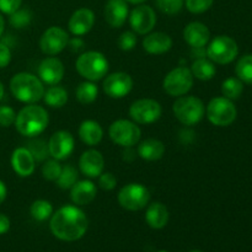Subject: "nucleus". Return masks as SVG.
Segmentation results:
<instances>
[{
	"instance_id": "f257e3e1",
	"label": "nucleus",
	"mask_w": 252,
	"mask_h": 252,
	"mask_svg": "<svg viewBox=\"0 0 252 252\" xmlns=\"http://www.w3.org/2000/svg\"><path fill=\"white\" fill-rule=\"evenodd\" d=\"M86 214L76 206H64L52 214L49 228L52 234L62 241L80 240L88 231Z\"/></svg>"
},
{
	"instance_id": "f03ea898",
	"label": "nucleus",
	"mask_w": 252,
	"mask_h": 252,
	"mask_svg": "<svg viewBox=\"0 0 252 252\" xmlns=\"http://www.w3.org/2000/svg\"><path fill=\"white\" fill-rule=\"evenodd\" d=\"M49 123L48 112L42 106L30 103L16 115L15 127L24 137L33 138L44 132Z\"/></svg>"
},
{
	"instance_id": "7ed1b4c3",
	"label": "nucleus",
	"mask_w": 252,
	"mask_h": 252,
	"mask_svg": "<svg viewBox=\"0 0 252 252\" xmlns=\"http://www.w3.org/2000/svg\"><path fill=\"white\" fill-rule=\"evenodd\" d=\"M10 91L21 102L34 103L43 98L46 90L38 76L31 73H19L10 80Z\"/></svg>"
},
{
	"instance_id": "20e7f679",
	"label": "nucleus",
	"mask_w": 252,
	"mask_h": 252,
	"mask_svg": "<svg viewBox=\"0 0 252 252\" xmlns=\"http://www.w3.org/2000/svg\"><path fill=\"white\" fill-rule=\"evenodd\" d=\"M76 70L89 81H98L108 73V61L101 52L89 51L80 54L76 59Z\"/></svg>"
},
{
	"instance_id": "39448f33",
	"label": "nucleus",
	"mask_w": 252,
	"mask_h": 252,
	"mask_svg": "<svg viewBox=\"0 0 252 252\" xmlns=\"http://www.w3.org/2000/svg\"><path fill=\"white\" fill-rule=\"evenodd\" d=\"M175 117L184 126H194L201 122L206 113L203 101L197 96H180L172 105Z\"/></svg>"
},
{
	"instance_id": "423d86ee",
	"label": "nucleus",
	"mask_w": 252,
	"mask_h": 252,
	"mask_svg": "<svg viewBox=\"0 0 252 252\" xmlns=\"http://www.w3.org/2000/svg\"><path fill=\"white\" fill-rule=\"evenodd\" d=\"M206 115L212 125L226 127L236 120L238 111L233 101L223 96V97H214L209 101L206 108Z\"/></svg>"
},
{
	"instance_id": "0eeeda50",
	"label": "nucleus",
	"mask_w": 252,
	"mask_h": 252,
	"mask_svg": "<svg viewBox=\"0 0 252 252\" xmlns=\"http://www.w3.org/2000/svg\"><path fill=\"white\" fill-rule=\"evenodd\" d=\"M117 199L120 206L126 211L137 212L148 206L150 192L142 184H128L120 189Z\"/></svg>"
},
{
	"instance_id": "6e6552de",
	"label": "nucleus",
	"mask_w": 252,
	"mask_h": 252,
	"mask_svg": "<svg viewBox=\"0 0 252 252\" xmlns=\"http://www.w3.org/2000/svg\"><path fill=\"white\" fill-rule=\"evenodd\" d=\"M108 135L115 144L123 148H132L139 143L142 130L133 121L117 120L108 128Z\"/></svg>"
},
{
	"instance_id": "1a4fd4ad",
	"label": "nucleus",
	"mask_w": 252,
	"mask_h": 252,
	"mask_svg": "<svg viewBox=\"0 0 252 252\" xmlns=\"http://www.w3.org/2000/svg\"><path fill=\"white\" fill-rule=\"evenodd\" d=\"M193 75L189 68L186 66H177L172 69L162 81V88L167 95L172 97H180L189 93L193 86Z\"/></svg>"
},
{
	"instance_id": "9d476101",
	"label": "nucleus",
	"mask_w": 252,
	"mask_h": 252,
	"mask_svg": "<svg viewBox=\"0 0 252 252\" xmlns=\"http://www.w3.org/2000/svg\"><path fill=\"white\" fill-rule=\"evenodd\" d=\"M207 57L209 61L217 64H229L236 58L239 48L236 42L229 36H217L209 43L207 48Z\"/></svg>"
},
{
	"instance_id": "9b49d317",
	"label": "nucleus",
	"mask_w": 252,
	"mask_h": 252,
	"mask_svg": "<svg viewBox=\"0 0 252 252\" xmlns=\"http://www.w3.org/2000/svg\"><path fill=\"white\" fill-rule=\"evenodd\" d=\"M162 108L153 98H139L129 107V116L137 125H152L161 117Z\"/></svg>"
},
{
	"instance_id": "f8f14e48",
	"label": "nucleus",
	"mask_w": 252,
	"mask_h": 252,
	"mask_svg": "<svg viewBox=\"0 0 252 252\" xmlns=\"http://www.w3.org/2000/svg\"><path fill=\"white\" fill-rule=\"evenodd\" d=\"M69 42V34L59 26H52L42 33L39 48L47 56H57L65 49Z\"/></svg>"
},
{
	"instance_id": "ddd939ff",
	"label": "nucleus",
	"mask_w": 252,
	"mask_h": 252,
	"mask_svg": "<svg viewBox=\"0 0 252 252\" xmlns=\"http://www.w3.org/2000/svg\"><path fill=\"white\" fill-rule=\"evenodd\" d=\"M129 24L135 33L148 34L157 25V14L149 5L140 4L130 11Z\"/></svg>"
},
{
	"instance_id": "4468645a",
	"label": "nucleus",
	"mask_w": 252,
	"mask_h": 252,
	"mask_svg": "<svg viewBox=\"0 0 252 252\" xmlns=\"http://www.w3.org/2000/svg\"><path fill=\"white\" fill-rule=\"evenodd\" d=\"M133 79L129 74L118 71L106 76L103 80V91L111 98H123L132 91Z\"/></svg>"
},
{
	"instance_id": "2eb2a0df",
	"label": "nucleus",
	"mask_w": 252,
	"mask_h": 252,
	"mask_svg": "<svg viewBox=\"0 0 252 252\" xmlns=\"http://www.w3.org/2000/svg\"><path fill=\"white\" fill-rule=\"evenodd\" d=\"M74 137L68 130H58L49 138L48 152L53 159L64 160L71 155L74 150Z\"/></svg>"
},
{
	"instance_id": "dca6fc26",
	"label": "nucleus",
	"mask_w": 252,
	"mask_h": 252,
	"mask_svg": "<svg viewBox=\"0 0 252 252\" xmlns=\"http://www.w3.org/2000/svg\"><path fill=\"white\" fill-rule=\"evenodd\" d=\"M64 73L63 63L56 57H47L38 65V78L47 85H58L63 80Z\"/></svg>"
},
{
	"instance_id": "f3484780",
	"label": "nucleus",
	"mask_w": 252,
	"mask_h": 252,
	"mask_svg": "<svg viewBox=\"0 0 252 252\" xmlns=\"http://www.w3.org/2000/svg\"><path fill=\"white\" fill-rule=\"evenodd\" d=\"M79 167L83 175L90 179L100 176L105 169V159L98 150L90 149L83 153L79 160Z\"/></svg>"
},
{
	"instance_id": "a211bd4d",
	"label": "nucleus",
	"mask_w": 252,
	"mask_h": 252,
	"mask_svg": "<svg viewBox=\"0 0 252 252\" xmlns=\"http://www.w3.org/2000/svg\"><path fill=\"white\" fill-rule=\"evenodd\" d=\"M94 25H95V14L88 7H81L74 11L68 22L69 31L74 36H84L91 31Z\"/></svg>"
},
{
	"instance_id": "6ab92c4d",
	"label": "nucleus",
	"mask_w": 252,
	"mask_h": 252,
	"mask_svg": "<svg viewBox=\"0 0 252 252\" xmlns=\"http://www.w3.org/2000/svg\"><path fill=\"white\" fill-rule=\"evenodd\" d=\"M129 15V9L126 0H108L105 5L103 16L112 29H120L126 24Z\"/></svg>"
},
{
	"instance_id": "aec40b11",
	"label": "nucleus",
	"mask_w": 252,
	"mask_h": 252,
	"mask_svg": "<svg viewBox=\"0 0 252 252\" xmlns=\"http://www.w3.org/2000/svg\"><path fill=\"white\" fill-rule=\"evenodd\" d=\"M11 166L20 177H29L36 169V160L27 148H17L11 155Z\"/></svg>"
},
{
	"instance_id": "412c9836",
	"label": "nucleus",
	"mask_w": 252,
	"mask_h": 252,
	"mask_svg": "<svg viewBox=\"0 0 252 252\" xmlns=\"http://www.w3.org/2000/svg\"><path fill=\"white\" fill-rule=\"evenodd\" d=\"M184 39L192 48H203L211 39V31L202 22H189L184 30Z\"/></svg>"
},
{
	"instance_id": "4be33fe9",
	"label": "nucleus",
	"mask_w": 252,
	"mask_h": 252,
	"mask_svg": "<svg viewBox=\"0 0 252 252\" xmlns=\"http://www.w3.org/2000/svg\"><path fill=\"white\" fill-rule=\"evenodd\" d=\"M97 189L90 180L78 181L70 189V199L76 206H86L96 198Z\"/></svg>"
},
{
	"instance_id": "5701e85b",
	"label": "nucleus",
	"mask_w": 252,
	"mask_h": 252,
	"mask_svg": "<svg viewBox=\"0 0 252 252\" xmlns=\"http://www.w3.org/2000/svg\"><path fill=\"white\" fill-rule=\"evenodd\" d=\"M172 47V38L164 32L148 33L143 39V48L149 54H164Z\"/></svg>"
},
{
	"instance_id": "b1692460",
	"label": "nucleus",
	"mask_w": 252,
	"mask_h": 252,
	"mask_svg": "<svg viewBox=\"0 0 252 252\" xmlns=\"http://www.w3.org/2000/svg\"><path fill=\"white\" fill-rule=\"evenodd\" d=\"M170 214L166 206L161 202H154L148 207L145 212V220L147 224L153 229H162L169 223Z\"/></svg>"
},
{
	"instance_id": "393cba45",
	"label": "nucleus",
	"mask_w": 252,
	"mask_h": 252,
	"mask_svg": "<svg viewBox=\"0 0 252 252\" xmlns=\"http://www.w3.org/2000/svg\"><path fill=\"white\" fill-rule=\"evenodd\" d=\"M78 133L81 142L85 143L86 145H90V147L97 145L103 137V129L100 123L93 120H86L81 122Z\"/></svg>"
},
{
	"instance_id": "a878e982",
	"label": "nucleus",
	"mask_w": 252,
	"mask_h": 252,
	"mask_svg": "<svg viewBox=\"0 0 252 252\" xmlns=\"http://www.w3.org/2000/svg\"><path fill=\"white\" fill-rule=\"evenodd\" d=\"M138 155L147 161H157L160 160L165 154V145L161 140L149 138L138 145Z\"/></svg>"
},
{
	"instance_id": "bb28decb",
	"label": "nucleus",
	"mask_w": 252,
	"mask_h": 252,
	"mask_svg": "<svg viewBox=\"0 0 252 252\" xmlns=\"http://www.w3.org/2000/svg\"><path fill=\"white\" fill-rule=\"evenodd\" d=\"M189 70H191L193 78L202 81L211 80V79H213V76L216 75L217 73V69L216 66H214L213 62L208 61V59L206 58L196 59V61L192 63Z\"/></svg>"
},
{
	"instance_id": "cd10ccee",
	"label": "nucleus",
	"mask_w": 252,
	"mask_h": 252,
	"mask_svg": "<svg viewBox=\"0 0 252 252\" xmlns=\"http://www.w3.org/2000/svg\"><path fill=\"white\" fill-rule=\"evenodd\" d=\"M43 100L47 106L52 108H61L68 102V91L61 85H52L44 91Z\"/></svg>"
},
{
	"instance_id": "c85d7f7f",
	"label": "nucleus",
	"mask_w": 252,
	"mask_h": 252,
	"mask_svg": "<svg viewBox=\"0 0 252 252\" xmlns=\"http://www.w3.org/2000/svg\"><path fill=\"white\" fill-rule=\"evenodd\" d=\"M75 95L81 105H90L97 98L98 89L94 81H84L76 88Z\"/></svg>"
},
{
	"instance_id": "c756f323",
	"label": "nucleus",
	"mask_w": 252,
	"mask_h": 252,
	"mask_svg": "<svg viewBox=\"0 0 252 252\" xmlns=\"http://www.w3.org/2000/svg\"><path fill=\"white\" fill-rule=\"evenodd\" d=\"M30 214L37 221H44L53 214V206L48 201L37 199L30 207Z\"/></svg>"
},
{
	"instance_id": "7c9ffc66",
	"label": "nucleus",
	"mask_w": 252,
	"mask_h": 252,
	"mask_svg": "<svg viewBox=\"0 0 252 252\" xmlns=\"http://www.w3.org/2000/svg\"><path fill=\"white\" fill-rule=\"evenodd\" d=\"M244 91V84L239 78H229L221 84V93L229 100H236Z\"/></svg>"
},
{
	"instance_id": "2f4dec72",
	"label": "nucleus",
	"mask_w": 252,
	"mask_h": 252,
	"mask_svg": "<svg viewBox=\"0 0 252 252\" xmlns=\"http://www.w3.org/2000/svg\"><path fill=\"white\" fill-rule=\"evenodd\" d=\"M78 182V171L73 165H65L62 167V172L57 179V185L62 189H70Z\"/></svg>"
},
{
	"instance_id": "473e14b6",
	"label": "nucleus",
	"mask_w": 252,
	"mask_h": 252,
	"mask_svg": "<svg viewBox=\"0 0 252 252\" xmlns=\"http://www.w3.org/2000/svg\"><path fill=\"white\" fill-rule=\"evenodd\" d=\"M236 76L243 83L252 84V54L244 56L235 66Z\"/></svg>"
},
{
	"instance_id": "72a5a7b5",
	"label": "nucleus",
	"mask_w": 252,
	"mask_h": 252,
	"mask_svg": "<svg viewBox=\"0 0 252 252\" xmlns=\"http://www.w3.org/2000/svg\"><path fill=\"white\" fill-rule=\"evenodd\" d=\"M32 21V11L30 9H27V7H24V9H21L20 7L19 10H16L15 12H12L11 15H10V19H9V22L10 25H11L12 27H15V29H25V27L29 26L30 24H31Z\"/></svg>"
},
{
	"instance_id": "f704fd0d",
	"label": "nucleus",
	"mask_w": 252,
	"mask_h": 252,
	"mask_svg": "<svg viewBox=\"0 0 252 252\" xmlns=\"http://www.w3.org/2000/svg\"><path fill=\"white\" fill-rule=\"evenodd\" d=\"M27 149L30 150L36 161H44L49 155L48 143L44 142L43 139H38V138L31 140L27 145Z\"/></svg>"
},
{
	"instance_id": "c9c22d12",
	"label": "nucleus",
	"mask_w": 252,
	"mask_h": 252,
	"mask_svg": "<svg viewBox=\"0 0 252 252\" xmlns=\"http://www.w3.org/2000/svg\"><path fill=\"white\" fill-rule=\"evenodd\" d=\"M157 7L166 15H176L182 10L185 0H155Z\"/></svg>"
},
{
	"instance_id": "e433bc0d",
	"label": "nucleus",
	"mask_w": 252,
	"mask_h": 252,
	"mask_svg": "<svg viewBox=\"0 0 252 252\" xmlns=\"http://www.w3.org/2000/svg\"><path fill=\"white\" fill-rule=\"evenodd\" d=\"M62 172V166L58 162V160L52 159L47 160L46 162L42 166V175L46 180L48 181H57V179L59 177Z\"/></svg>"
},
{
	"instance_id": "4c0bfd02",
	"label": "nucleus",
	"mask_w": 252,
	"mask_h": 252,
	"mask_svg": "<svg viewBox=\"0 0 252 252\" xmlns=\"http://www.w3.org/2000/svg\"><path fill=\"white\" fill-rule=\"evenodd\" d=\"M214 0H185L187 10L192 14H203L213 5Z\"/></svg>"
},
{
	"instance_id": "58836bf2",
	"label": "nucleus",
	"mask_w": 252,
	"mask_h": 252,
	"mask_svg": "<svg viewBox=\"0 0 252 252\" xmlns=\"http://www.w3.org/2000/svg\"><path fill=\"white\" fill-rule=\"evenodd\" d=\"M117 44L121 51H132L135 47V44H137V36H135V33L133 31L123 32L120 36V38H118Z\"/></svg>"
},
{
	"instance_id": "ea45409f",
	"label": "nucleus",
	"mask_w": 252,
	"mask_h": 252,
	"mask_svg": "<svg viewBox=\"0 0 252 252\" xmlns=\"http://www.w3.org/2000/svg\"><path fill=\"white\" fill-rule=\"evenodd\" d=\"M16 120V112L10 106H0V126L1 127H10L15 123Z\"/></svg>"
},
{
	"instance_id": "a19ab883",
	"label": "nucleus",
	"mask_w": 252,
	"mask_h": 252,
	"mask_svg": "<svg viewBox=\"0 0 252 252\" xmlns=\"http://www.w3.org/2000/svg\"><path fill=\"white\" fill-rule=\"evenodd\" d=\"M98 186L105 191H112L117 186V179L112 172H102L98 176Z\"/></svg>"
},
{
	"instance_id": "79ce46f5",
	"label": "nucleus",
	"mask_w": 252,
	"mask_h": 252,
	"mask_svg": "<svg viewBox=\"0 0 252 252\" xmlns=\"http://www.w3.org/2000/svg\"><path fill=\"white\" fill-rule=\"evenodd\" d=\"M22 0H0V11L2 14L11 15L21 7Z\"/></svg>"
},
{
	"instance_id": "37998d69",
	"label": "nucleus",
	"mask_w": 252,
	"mask_h": 252,
	"mask_svg": "<svg viewBox=\"0 0 252 252\" xmlns=\"http://www.w3.org/2000/svg\"><path fill=\"white\" fill-rule=\"evenodd\" d=\"M11 62V51L9 46L0 42V69L6 68Z\"/></svg>"
},
{
	"instance_id": "c03bdc74",
	"label": "nucleus",
	"mask_w": 252,
	"mask_h": 252,
	"mask_svg": "<svg viewBox=\"0 0 252 252\" xmlns=\"http://www.w3.org/2000/svg\"><path fill=\"white\" fill-rule=\"evenodd\" d=\"M68 46L70 47V49L73 52H80L83 51L84 47H85V43H84V41L80 37H74L73 39H69Z\"/></svg>"
},
{
	"instance_id": "a18cd8bd",
	"label": "nucleus",
	"mask_w": 252,
	"mask_h": 252,
	"mask_svg": "<svg viewBox=\"0 0 252 252\" xmlns=\"http://www.w3.org/2000/svg\"><path fill=\"white\" fill-rule=\"evenodd\" d=\"M10 230V219L5 214L0 213V235Z\"/></svg>"
},
{
	"instance_id": "49530a36",
	"label": "nucleus",
	"mask_w": 252,
	"mask_h": 252,
	"mask_svg": "<svg viewBox=\"0 0 252 252\" xmlns=\"http://www.w3.org/2000/svg\"><path fill=\"white\" fill-rule=\"evenodd\" d=\"M6 196H7V189L6 186H5L4 182L0 180V204L6 199Z\"/></svg>"
},
{
	"instance_id": "de8ad7c7",
	"label": "nucleus",
	"mask_w": 252,
	"mask_h": 252,
	"mask_svg": "<svg viewBox=\"0 0 252 252\" xmlns=\"http://www.w3.org/2000/svg\"><path fill=\"white\" fill-rule=\"evenodd\" d=\"M4 30H5V20L4 17H2V15L0 14V37H1L2 33H4Z\"/></svg>"
},
{
	"instance_id": "09e8293b",
	"label": "nucleus",
	"mask_w": 252,
	"mask_h": 252,
	"mask_svg": "<svg viewBox=\"0 0 252 252\" xmlns=\"http://www.w3.org/2000/svg\"><path fill=\"white\" fill-rule=\"evenodd\" d=\"M127 2H130V4H134V5H140L142 2H144L145 0H126Z\"/></svg>"
},
{
	"instance_id": "8fccbe9b",
	"label": "nucleus",
	"mask_w": 252,
	"mask_h": 252,
	"mask_svg": "<svg viewBox=\"0 0 252 252\" xmlns=\"http://www.w3.org/2000/svg\"><path fill=\"white\" fill-rule=\"evenodd\" d=\"M5 94V89H4V85L1 84V81H0V100L2 98V96H4Z\"/></svg>"
},
{
	"instance_id": "3c124183",
	"label": "nucleus",
	"mask_w": 252,
	"mask_h": 252,
	"mask_svg": "<svg viewBox=\"0 0 252 252\" xmlns=\"http://www.w3.org/2000/svg\"><path fill=\"white\" fill-rule=\"evenodd\" d=\"M189 252H202V251H199V250H192V251H189Z\"/></svg>"
},
{
	"instance_id": "603ef678",
	"label": "nucleus",
	"mask_w": 252,
	"mask_h": 252,
	"mask_svg": "<svg viewBox=\"0 0 252 252\" xmlns=\"http://www.w3.org/2000/svg\"><path fill=\"white\" fill-rule=\"evenodd\" d=\"M158 252H167V251H164V250H161V251H158Z\"/></svg>"
}]
</instances>
